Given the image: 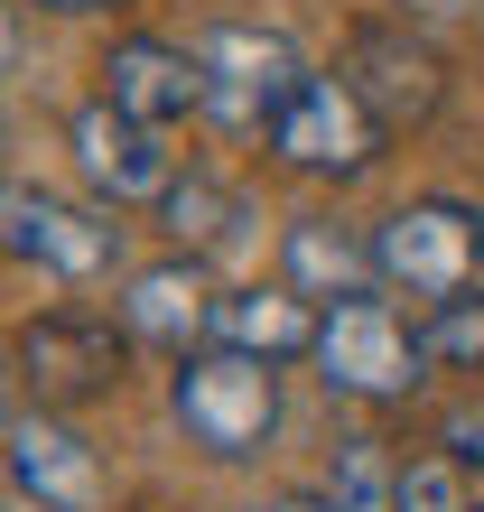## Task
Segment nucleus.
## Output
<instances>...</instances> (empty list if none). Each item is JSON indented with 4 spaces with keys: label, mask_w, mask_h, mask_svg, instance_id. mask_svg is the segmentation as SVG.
<instances>
[{
    "label": "nucleus",
    "mask_w": 484,
    "mask_h": 512,
    "mask_svg": "<svg viewBox=\"0 0 484 512\" xmlns=\"http://www.w3.org/2000/svg\"><path fill=\"white\" fill-rule=\"evenodd\" d=\"M168 410H177V429H187L205 457L242 466V457L270 447V429H280V364H261V354H242V345L177 354Z\"/></svg>",
    "instance_id": "obj_1"
},
{
    "label": "nucleus",
    "mask_w": 484,
    "mask_h": 512,
    "mask_svg": "<svg viewBox=\"0 0 484 512\" xmlns=\"http://www.w3.org/2000/svg\"><path fill=\"white\" fill-rule=\"evenodd\" d=\"M373 261H382V289H410V298H457L484 280V205L466 196H410L373 224Z\"/></svg>",
    "instance_id": "obj_2"
},
{
    "label": "nucleus",
    "mask_w": 484,
    "mask_h": 512,
    "mask_svg": "<svg viewBox=\"0 0 484 512\" xmlns=\"http://www.w3.org/2000/svg\"><path fill=\"white\" fill-rule=\"evenodd\" d=\"M196 56H205V122H224V131H270V112L308 84V56L289 47V28L224 19L196 38Z\"/></svg>",
    "instance_id": "obj_3"
},
{
    "label": "nucleus",
    "mask_w": 484,
    "mask_h": 512,
    "mask_svg": "<svg viewBox=\"0 0 484 512\" xmlns=\"http://www.w3.org/2000/svg\"><path fill=\"white\" fill-rule=\"evenodd\" d=\"M261 140H270V159H280V168H298V177H336V187H345V177H363V168L382 159L391 131L363 112V94H354L345 75H308L280 112H270Z\"/></svg>",
    "instance_id": "obj_4"
},
{
    "label": "nucleus",
    "mask_w": 484,
    "mask_h": 512,
    "mask_svg": "<svg viewBox=\"0 0 484 512\" xmlns=\"http://www.w3.org/2000/svg\"><path fill=\"white\" fill-rule=\"evenodd\" d=\"M317 373L326 391H345V401H401V391L429 373V354H419V326H401L391 298H336L317 326Z\"/></svg>",
    "instance_id": "obj_5"
},
{
    "label": "nucleus",
    "mask_w": 484,
    "mask_h": 512,
    "mask_svg": "<svg viewBox=\"0 0 484 512\" xmlns=\"http://www.w3.org/2000/svg\"><path fill=\"white\" fill-rule=\"evenodd\" d=\"M131 326L112 317H84V308H56L38 326H19V373L38 382V401H103L131 373Z\"/></svg>",
    "instance_id": "obj_6"
},
{
    "label": "nucleus",
    "mask_w": 484,
    "mask_h": 512,
    "mask_svg": "<svg viewBox=\"0 0 484 512\" xmlns=\"http://www.w3.org/2000/svg\"><path fill=\"white\" fill-rule=\"evenodd\" d=\"M0 215H10V252L28 270H47V280H103V270H121V224L94 215V205H66V196L19 177L0 196Z\"/></svg>",
    "instance_id": "obj_7"
},
{
    "label": "nucleus",
    "mask_w": 484,
    "mask_h": 512,
    "mask_svg": "<svg viewBox=\"0 0 484 512\" xmlns=\"http://www.w3.org/2000/svg\"><path fill=\"white\" fill-rule=\"evenodd\" d=\"M345 84L363 94V112H373L382 131H419L429 112L447 103V75H438V47L429 38H410V19L391 28H354V47H345Z\"/></svg>",
    "instance_id": "obj_8"
},
{
    "label": "nucleus",
    "mask_w": 484,
    "mask_h": 512,
    "mask_svg": "<svg viewBox=\"0 0 484 512\" xmlns=\"http://www.w3.org/2000/svg\"><path fill=\"white\" fill-rule=\"evenodd\" d=\"M10 494L28 512H103V457L56 410H10Z\"/></svg>",
    "instance_id": "obj_9"
},
{
    "label": "nucleus",
    "mask_w": 484,
    "mask_h": 512,
    "mask_svg": "<svg viewBox=\"0 0 484 512\" xmlns=\"http://www.w3.org/2000/svg\"><path fill=\"white\" fill-rule=\"evenodd\" d=\"M66 140H75V168L94 177L112 205H168L177 159H168L159 122H131L121 103H84L75 122H66Z\"/></svg>",
    "instance_id": "obj_10"
},
{
    "label": "nucleus",
    "mask_w": 484,
    "mask_h": 512,
    "mask_svg": "<svg viewBox=\"0 0 484 512\" xmlns=\"http://www.w3.org/2000/svg\"><path fill=\"white\" fill-rule=\"evenodd\" d=\"M103 103H121L131 122H187V112H205V56L177 47V38H112L103 56Z\"/></svg>",
    "instance_id": "obj_11"
},
{
    "label": "nucleus",
    "mask_w": 484,
    "mask_h": 512,
    "mask_svg": "<svg viewBox=\"0 0 484 512\" xmlns=\"http://www.w3.org/2000/svg\"><path fill=\"white\" fill-rule=\"evenodd\" d=\"M215 280H205V261L187 252V261H149V270H131L121 280V326H131L140 345H177L187 354L196 336H215Z\"/></svg>",
    "instance_id": "obj_12"
},
{
    "label": "nucleus",
    "mask_w": 484,
    "mask_h": 512,
    "mask_svg": "<svg viewBox=\"0 0 484 512\" xmlns=\"http://www.w3.org/2000/svg\"><path fill=\"white\" fill-rule=\"evenodd\" d=\"M280 280H289L298 298H317V308H336V298H363V289L382 280V261H373V243H354L345 224L298 215L289 243H280Z\"/></svg>",
    "instance_id": "obj_13"
},
{
    "label": "nucleus",
    "mask_w": 484,
    "mask_h": 512,
    "mask_svg": "<svg viewBox=\"0 0 484 512\" xmlns=\"http://www.w3.org/2000/svg\"><path fill=\"white\" fill-rule=\"evenodd\" d=\"M317 326H326V308L298 298L289 280L280 289H233L224 308H215V336L242 345V354H261V364H298V354H317Z\"/></svg>",
    "instance_id": "obj_14"
},
{
    "label": "nucleus",
    "mask_w": 484,
    "mask_h": 512,
    "mask_svg": "<svg viewBox=\"0 0 484 512\" xmlns=\"http://www.w3.org/2000/svg\"><path fill=\"white\" fill-rule=\"evenodd\" d=\"M326 512H401V466H391L382 438H336V466H326Z\"/></svg>",
    "instance_id": "obj_15"
},
{
    "label": "nucleus",
    "mask_w": 484,
    "mask_h": 512,
    "mask_svg": "<svg viewBox=\"0 0 484 512\" xmlns=\"http://www.w3.org/2000/svg\"><path fill=\"white\" fill-rule=\"evenodd\" d=\"M419 354L447 364V373H475V364H484V298H475V289L438 298V308L419 317Z\"/></svg>",
    "instance_id": "obj_16"
},
{
    "label": "nucleus",
    "mask_w": 484,
    "mask_h": 512,
    "mask_svg": "<svg viewBox=\"0 0 484 512\" xmlns=\"http://www.w3.org/2000/svg\"><path fill=\"white\" fill-rule=\"evenodd\" d=\"M168 224L187 233V243H233L242 205L215 187V177H177V187H168Z\"/></svg>",
    "instance_id": "obj_17"
},
{
    "label": "nucleus",
    "mask_w": 484,
    "mask_h": 512,
    "mask_svg": "<svg viewBox=\"0 0 484 512\" xmlns=\"http://www.w3.org/2000/svg\"><path fill=\"white\" fill-rule=\"evenodd\" d=\"M401 512H475L466 485H457V457H419V466H401Z\"/></svg>",
    "instance_id": "obj_18"
},
{
    "label": "nucleus",
    "mask_w": 484,
    "mask_h": 512,
    "mask_svg": "<svg viewBox=\"0 0 484 512\" xmlns=\"http://www.w3.org/2000/svg\"><path fill=\"white\" fill-rule=\"evenodd\" d=\"M457 457H466V466H484V419H457Z\"/></svg>",
    "instance_id": "obj_19"
},
{
    "label": "nucleus",
    "mask_w": 484,
    "mask_h": 512,
    "mask_svg": "<svg viewBox=\"0 0 484 512\" xmlns=\"http://www.w3.org/2000/svg\"><path fill=\"white\" fill-rule=\"evenodd\" d=\"M252 512H326V503H308V494H261Z\"/></svg>",
    "instance_id": "obj_20"
},
{
    "label": "nucleus",
    "mask_w": 484,
    "mask_h": 512,
    "mask_svg": "<svg viewBox=\"0 0 484 512\" xmlns=\"http://www.w3.org/2000/svg\"><path fill=\"white\" fill-rule=\"evenodd\" d=\"M38 10H56V19H94V10H112V0H38Z\"/></svg>",
    "instance_id": "obj_21"
},
{
    "label": "nucleus",
    "mask_w": 484,
    "mask_h": 512,
    "mask_svg": "<svg viewBox=\"0 0 484 512\" xmlns=\"http://www.w3.org/2000/svg\"><path fill=\"white\" fill-rule=\"evenodd\" d=\"M475 512H484V503H475Z\"/></svg>",
    "instance_id": "obj_22"
}]
</instances>
